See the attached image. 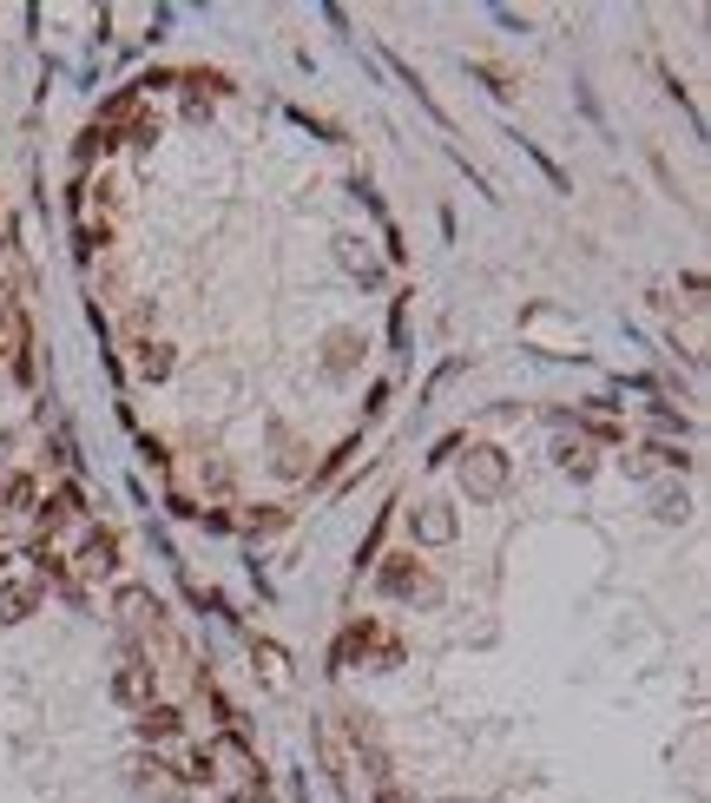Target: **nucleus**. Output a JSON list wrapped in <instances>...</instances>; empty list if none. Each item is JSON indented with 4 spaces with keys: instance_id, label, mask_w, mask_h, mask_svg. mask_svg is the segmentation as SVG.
I'll return each mask as SVG.
<instances>
[{
    "instance_id": "nucleus-1",
    "label": "nucleus",
    "mask_w": 711,
    "mask_h": 803,
    "mask_svg": "<svg viewBox=\"0 0 711 803\" xmlns=\"http://www.w3.org/2000/svg\"><path fill=\"white\" fill-rule=\"evenodd\" d=\"M376 593L382 600H409V606H435L442 600V580L429 573V560L415 547H402V554H382L376 560Z\"/></svg>"
},
{
    "instance_id": "nucleus-2",
    "label": "nucleus",
    "mask_w": 711,
    "mask_h": 803,
    "mask_svg": "<svg viewBox=\"0 0 711 803\" xmlns=\"http://www.w3.org/2000/svg\"><path fill=\"white\" fill-rule=\"evenodd\" d=\"M508 481H514L508 448H501V442H475V448H468V461H462V494H468L475 508H488V501H501V494H508Z\"/></svg>"
},
{
    "instance_id": "nucleus-3",
    "label": "nucleus",
    "mask_w": 711,
    "mask_h": 803,
    "mask_svg": "<svg viewBox=\"0 0 711 803\" xmlns=\"http://www.w3.org/2000/svg\"><path fill=\"white\" fill-rule=\"evenodd\" d=\"M112 620H119L132 639L145 633V646L171 633V620H165V600H158L152 587H138V580H119V587H112Z\"/></svg>"
},
{
    "instance_id": "nucleus-4",
    "label": "nucleus",
    "mask_w": 711,
    "mask_h": 803,
    "mask_svg": "<svg viewBox=\"0 0 711 803\" xmlns=\"http://www.w3.org/2000/svg\"><path fill=\"white\" fill-rule=\"evenodd\" d=\"M73 521H86V488L79 481H59L33 501V540H59Z\"/></svg>"
},
{
    "instance_id": "nucleus-5",
    "label": "nucleus",
    "mask_w": 711,
    "mask_h": 803,
    "mask_svg": "<svg viewBox=\"0 0 711 803\" xmlns=\"http://www.w3.org/2000/svg\"><path fill=\"white\" fill-rule=\"evenodd\" d=\"M382 633H389L382 620H363V613H356V620H343V633L330 639L323 672H356V666H369V659H376V646H382Z\"/></svg>"
},
{
    "instance_id": "nucleus-6",
    "label": "nucleus",
    "mask_w": 711,
    "mask_h": 803,
    "mask_svg": "<svg viewBox=\"0 0 711 803\" xmlns=\"http://www.w3.org/2000/svg\"><path fill=\"white\" fill-rule=\"evenodd\" d=\"M66 567H73L79 587H92V580H119V527H86V540H79V554H73Z\"/></svg>"
},
{
    "instance_id": "nucleus-7",
    "label": "nucleus",
    "mask_w": 711,
    "mask_h": 803,
    "mask_svg": "<svg viewBox=\"0 0 711 803\" xmlns=\"http://www.w3.org/2000/svg\"><path fill=\"white\" fill-rule=\"evenodd\" d=\"M363 356H369V336H363L356 323H336V330L323 336V376H330V382L363 376Z\"/></svg>"
},
{
    "instance_id": "nucleus-8",
    "label": "nucleus",
    "mask_w": 711,
    "mask_h": 803,
    "mask_svg": "<svg viewBox=\"0 0 711 803\" xmlns=\"http://www.w3.org/2000/svg\"><path fill=\"white\" fill-rule=\"evenodd\" d=\"M132 732H138V751L178 745V738H185V712H178V705H165V699H152L145 712H132Z\"/></svg>"
},
{
    "instance_id": "nucleus-9",
    "label": "nucleus",
    "mask_w": 711,
    "mask_h": 803,
    "mask_svg": "<svg viewBox=\"0 0 711 803\" xmlns=\"http://www.w3.org/2000/svg\"><path fill=\"white\" fill-rule=\"evenodd\" d=\"M409 534H415V547H448V540L462 534V521H455L448 501H422V508L409 514Z\"/></svg>"
},
{
    "instance_id": "nucleus-10",
    "label": "nucleus",
    "mask_w": 711,
    "mask_h": 803,
    "mask_svg": "<svg viewBox=\"0 0 711 803\" xmlns=\"http://www.w3.org/2000/svg\"><path fill=\"white\" fill-rule=\"evenodd\" d=\"M40 606H46V587H40V580H13V573H0V626H26Z\"/></svg>"
},
{
    "instance_id": "nucleus-11",
    "label": "nucleus",
    "mask_w": 711,
    "mask_h": 803,
    "mask_svg": "<svg viewBox=\"0 0 711 803\" xmlns=\"http://www.w3.org/2000/svg\"><path fill=\"white\" fill-rule=\"evenodd\" d=\"M178 92H185V99L218 105V99H231V92H237V79H231L224 66H185V73H178Z\"/></svg>"
},
{
    "instance_id": "nucleus-12",
    "label": "nucleus",
    "mask_w": 711,
    "mask_h": 803,
    "mask_svg": "<svg viewBox=\"0 0 711 803\" xmlns=\"http://www.w3.org/2000/svg\"><path fill=\"white\" fill-rule=\"evenodd\" d=\"M171 369H178V356H171V343H165V336L132 343V376H138V382H165Z\"/></svg>"
},
{
    "instance_id": "nucleus-13",
    "label": "nucleus",
    "mask_w": 711,
    "mask_h": 803,
    "mask_svg": "<svg viewBox=\"0 0 711 803\" xmlns=\"http://www.w3.org/2000/svg\"><path fill=\"white\" fill-rule=\"evenodd\" d=\"M554 461H560V475H567V481H580V488L600 475V448H587L580 435H574V442L560 435V442H554Z\"/></svg>"
},
{
    "instance_id": "nucleus-14",
    "label": "nucleus",
    "mask_w": 711,
    "mask_h": 803,
    "mask_svg": "<svg viewBox=\"0 0 711 803\" xmlns=\"http://www.w3.org/2000/svg\"><path fill=\"white\" fill-rule=\"evenodd\" d=\"M290 521H297V508H290V501H257V508H244V514H237V527H244L251 540H264V534H284Z\"/></svg>"
},
{
    "instance_id": "nucleus-15",
    "label": "nucleus",
    "mask_w": 711,
    "mask_h": 803,
    "mask_svg": "<svg viewBox=\"0 0 711 803\" xmlns=\"http://www.w3.org/2000/svg\"><path fill=\"white\" fill-rule=\"evenodd\" d=\"M125 145V125H105V119H92L86 132H79V145H73V158L79 165H92V158H112Z\"/></svg>"
},
{
    "instance_id": "nucleus-16",
    "label": "nucleus",
    "mask_w": 711,
    "mask_h": 803,
    "mask_svg": "<svg viewBox=\"0 0 711 803\" xmlns=\"http://www.w3.org/2000/svg\"><path fill=\"white\" fill-rule=\"evenodd\" d=\"M336 257H343V270H349L363 290H376V283H382V264L363 250V237H356V231H343V237H336Z\"/></svg>"
},
{
    "instance_id": "nucleus-17",
    "label": "nucleus",
    "mask_w": 711,
    "mask_h": 803,
    "mask_svg": "<svg viewBox=\"0 0 711 803\" xmlns=\"http://www.w3.org/2000/svg\"><path fill=\"white\" fill-rule=\"evenodd\" d=\"M171 778H178V784H191V791H211L224 771H218V751H211V745H191V751H185V765H171Z\"/></svg>"
},
{
    "instance_id": "nucleus-18",
    "label": "nucleus",
    "mask_w": 711,
    "mask_h": 803,
    "mask_svg": "<svg viewBox=\"0 0 711 803\" xmlns=\"http://www.w3.org/2000/svg\"><path fill=\"white\" fill-rule=\"evenodd\" d=\"M316 758H323V778H330V791L336 798H349V758H343V745L316 725Z\"/></svg>"
},
{
    "instance_id": "nucleus-19",
    "label": "nucleus",
    "mask_w": 711,
    "mask_h": 803,
    "mask_svg": "<svg viewBox=\"0 0 711 803\" xmlns=\"http://www.w3.org/2000/svg\"><path fill=\"white\" fill-rule=\"evenodd\" d=\"M105 250H112V218L73 224V257H79V264H92V257H105Z\"/></svg>"
},
{
    "instance_id": "nucleus-20",
    "label": "nucleus",
    "mask_w": 711,
    "mask_h": 803,
    "mask_svg": "<svg viewBox=\"0 0 711 803\" xmlns=\"http://www.w3.org/2000/svg\"><path fill=\"white\" fill-rule=\"evenodd\" d=\"M686 514H692V494H686L679 481H659V488H653V521H666V527H679Z\"/></svg>"
},
{
    "instance_id": "nucleus-21",
    "label": "nucleus",
    "mask_w": 711,
    "mask_h": 803,
    "mask_svg": "<svg viewBox=\"0 0 711 803\" xmlns=\"http://www.w3.org/2000/svg\"><path fill=\"white\" fill-rule=\"evenodd\" d=\"M336 718H343V738L363 751V745H382V732H376V712H363V705H336Z\"/></svg>"
},
{
    "instance_id": "nucleus-22",
    "label": "nucleus",
    "mask_w": 711,
    "mask_h": 803,
    "mask_svg": "<svg viewBox=\"0 0 711 803\" xmlns=\"http://www.w3.org/2000/svg\"><path fill=\"white\" fill-rule=\"evenodd\" d=\"M251 659H264V672H270V685H277V692L290 685V659H284V646H277V639H257V633H251Z\"/></svg>"
},
{
    "instance_id": "nucleus-23",
    "label": "nucleus",
    "mask_w": 711,
    "mask_h": 803,
    "mask_svg": "<svg viewBox=\"0 0 711 803\" xmlns=\"http://www.w3.org/2000/svg\"><path fill=\"white\" fill-rule=\"evenodd\" d=\"M303 455H310V448H303V442H290V435L277 428V475H284V481H303V475H310V461H303Z\"/></svg>"
},
{
    "instance_id": "nucleus-24",
    "label": "nucleus",
    "mask_w": 711,
    "mask_h": 803,
    "mask_svg": "<svg viewBox=\"0 0 711 803\" xmlns=\"http://www.w3.org/2000/svg\"><path fill=\"white\" fill-rule=\"evenodd\" d=\"M165 778H171V765H165L158 751H138V758H132V784H138V791H165Z\"/></svg>"
},
{
    "instance_id": "nucleus-25",
    "label": "nucleus",
    "mask_w": 711,
    "mask_h": 803,
    "mask_svg": "<svg viewBox=\"0 0 711 803\" xmlns=\"http://www.w3.org/2000/svg\"><path fill=\"white\" fill-rule=\"evenodd\" d=\"M475 79H488L495 99H514V92H521V79H514L508 66H495V59H475Z\"/></svg>"
},
{
    "instance_id": "nucleus-26",
    "label": "nucleus",
    "mask_w": 711,
    "mask_h": 803,
    "mask_svg": "<svg viewBox=\"0 0 711 803\" xmlns=\"http://www.w3.org/2000/svg\"><path fill=\"white\" fill-rule=\"evenodd\" d=\"M158 132H165V125H158V112H132V119H125V145H138V152H152V145H158Z\"/></svg>"
},
{
    "instance_id": "nucleus-27",
    "label": "nucleus",
    "mask_w": 711,
    "mask_h": 803,
    "mask_svg": "<svg viewBox=\"0 0 711 803\" xmlns=\"http://www.w3.org/2000/svg\"><path fill=\"white\" fill-rule=\"evenodd\" d=\"M646 422H653L659 435H692V415H686V409H673V402H653V409H646Z\"/></svg>"
},
{
    "instance_id": "nucleus-28",
    "label": "nucleus",
    "mask_w": 711,
    "mask_h": 803,
    "mask_svg": "<svg viewBox=\"0 0 711 803\" xmlns=\"http://www.w3.org/2000/svg\"><path fill=\"white\" fill-rule=\"evenodd\" d=\"M138 461H145V468H152V475H171V442H165V435H152V428H145V435H138Z\"/></svg>"
},
{
    "instance_id": "nucleus-29",
    "label": "nucleus",
    "mask_w": 711,
    "mask_h": 803,
    "mask_svg": "<svg viewBox=\"0 0 711 803\" xmlns=\"http://www.w3.org/2000/svg\"><path fill=\"white\" fill-rule=\"evenodd\" d=\"M389 521H396V514L382 508V514H376V527L363 534V547H356V580H363V567H376V554H382V534H389Z\"/></svg>"
},
{
    "instance_id": "nucleus-30",
    "label": "nucleus",
    "mask_w": 711,
    "mask_h": 803,
    "mask_svg": "<svg viewBox=\"0 0 711 803\" xmlns=\"http://www.w3.org/2000/svg\"><path fill=\"white\" fill-rule=\"evenodd\" d=\"M152 330H158V303H145V297H138V303L125 310V336H132V343H145Z\"/></svg>"
},
{
    "instance_id": "nucleus-31",
    "label": "nucleus",
    "mask_w": 711,
    "mask_h": 803,
    "mask_svg": "<svg viewBox=\"0 0 711 803\" xmlns=\"http://www.w3.org/2000/svg\"><path fill=\"white\" fill-rule=\"evenodd\" d=\"M409 297H415V290H402V297L389 303V343H396V356H409Z\"/></svg>"
},
{
    "instance_id": "nucleus-32",
    "label": "nucleus",
    "mask_w": 711,
    "mask_h": 803,
    "mask_svg": "<svg viewBox=\"0 0 711 803\" xmlns=\"http://www.w3.org/2000/svg\"><path fill=\"white\" fill-rule=\"evenodd\" d=\"M653 461H659L666 475H692V461H699V455H692V448H679V442H653Z\"/></svg>"
},
{
    "instance_id": "nucleus-33",
    "label": "nucleus",
    "mask_w": 711,
    "mask_h": 803,
    "mask_svg": "<svg viewBox=\"0 0 711 803\" xmlns=\"http://www.w3.org/2000/svg\"><path fill=\"white\" fill-rule=\"evenodd\" d=\"M356 448H363V435H349V442H343V448H330V455H323V468H316V475H310V481H316V488H323V481H336V475H343V461H349V455H356Z\"/></svg>"
},
{
    "instance_id": "nucleus-34",
    "label": "nucleus",
    "mask_w": 711,
    "mask_h": 803,
    "mask_svg": "<svg viewBox=\"0 0 711 803\" xmlns=\"http://www.w3.org/2000/svg\"><path fill=\"white\" fill-rule=\"evenodd\" d=\"M620 468H626L633 481H653V475H659V461H653V442H640V448H626V455H620Z\"/></svg>"
},
{
    "instance_id": "nucleus-35",
    "label": "nucleus",
    "mask_w": 711,
    "mask_h": 803,
    "mask_svg": "<svg viewBox=\"0 0 711 803\" xmlns=\"http://www.w3.org/2000/svg\"><path fill=\"white\" fill-rule=\"evenodd\" d=\"M462 448H468V435H462V428H448V435L429 448V468H455V455H462Z\"/></svg>"
},
{
    "instance_id": "nucleus-36",
    "label": "nucleus",
    "mask_w": 711,
    "mask_h": 803,
    "mask_svg": "<svg viewBox=\"0 0 711 803\" xmlns=\"http://www.w3.org/2000/svg\"><path fill=\"white\" fill-rule=\"evenodd\" d=\"M402 659H409V646H402L396 633H382V646H376V659H369V672H396Z\"/></svg>"
},
{
    "instance_id": "nucleus-37",
    "label": "nucleus",
    "mask_w": 711,
    "mask_h": 803,
    "mask_svg": "<svg viewBox=\"0 0 711 803\" xmlns=\"http://www.w3.org/2000/svg\"><path fill=\"white\" fill-rule=\"evenodd\" d=\"M132 86H138V99H145V92H171V86H178V73H171V66H152V73H138Z\"/></svg>"
},
{
    "instance_id": "nucleus-38",
    "label": "nucleus",
    "mask_w": 711,
    "mask_h": 803,
    "mask_svg": "<svg viewBox=\"0 0 711 803\" xmlns=\"http://www.w3.org/2000/svg\"><path fill=\"white\" fill-rule=\"evenodd\" d=\"M198 521H204V534H237V514L231 508H198Z\"/></svg>"
},
{
    "instance_id": "nucleus-39",
    "label": "nucleus",
    "mask_w": 711,
    "mask_h": 803,
    "mask_svg": "<svg viewBox=\"0 0 711 803\" xmlns=\"http://www.w3.org/2000/svg\"><path fill=\"white\" fill-rule=\"evenodd\" d=\"M389 395H396V389H389V382L376 376V382H369V402H363V422H376V415L389 409Z\"/></svg>"
},
{
    "instance_id": "nucleus-40",
    "label": "nucleus",
    "mask_w": 711,
    "mask_h": 803,
    "mask_svg": "<svg viewBox=\"0 0 711 803\" xmlns=\"http://www.w3.org/2000/svg\"><path fill=\"white\" fill-rule=\"evenodd\" d=\"M382 244H389V257H396V264L409 257V244H402V231H396V224H382Z\"/></svg>"
},
{
    "instance_id": "nucleus-41",
    "label": "nucleus",
    "mask_w": 711,
    "mask_h": 803,
    "mask_svg": "<svg viewBox=\"0 0 711 803\" xmlns=\"http://www.w3.org/2000/svg\"><path fill=\"white\" fill-rule=\"evenodd\" d=\"M165 508H171V514H178V521H198V501H191V494H171V501H165Z\"/></svg>"
},
{
    "instance_id": "nucleus-42",
    "label": "nucleus",
    "mask_w": 711,
    "mask_h": 803,
    "mask_svg": "<svg viewBox=\"0 0 711 803\" xmlns=\"http://www.w3.org/2000/svg\"><path fill=\"white\" fill-rule=\"evenodd\" d=\"M7 560H13V547H7V540H0V573H7Z\"/></svg>"
},
{
    "instance_id": "nucleus-43",
    "label": "nucleus",
    "mask_w": 711,
    "mask_h": 803,
    "mask_svg": "<svg viewBox=\"0 0 711 803\" xmlns=\"http://www.w3.org/2000/svg\"><path fill=\"white\" fill-rule=\"evenodd\" d=\"M0 369H7V336H0Z\"/></svg>"
},
{
    "instance_id": "nucleus-44",
    "label": "nucleus",
    "mask_w": 711,
    "mask_h": 803,
    "mask_svg": "<svg viewBox=\"0 0 711 803\" xmlns=\"http://www.w3.org/2000/svg\"><path fill=\"white\" fill-rule=\"evenodd\" d=\"M0 310H7V290H0Z\"/></svg>"
}]
</instances>
